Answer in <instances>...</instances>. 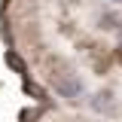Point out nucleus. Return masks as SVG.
Segmentation results:
<instances>
[{
	"mask_svg": "<svg viewBox=\"0 0 122 122\" xmlns=\"http://www.w3.org/2000/svg\"><path fill=\"white\" fill-rule=\"evenodd\" d=\"M55 89H58L64 98H73V95H79V92H82V86H79L76 79H70V76H61L58 82H55Z\"/></svg>",
	"mask_w": 122,
	"mask_h": 122,
	"instance_id": "nucleus-1",
	"label": "nucleus"
},
{
	"mask_svg": "<svg viewBox=\"0 0 122 122\" xmlns=\"http://www.w3.org/2000/svg\"><path fill=\"white\" fill-rule=\"evenodd\" d=\"M6 61H9V64H12L15 70H25V64H21V61H18V55H12V52H9V55H6Z\"/></svg>",
	"mask_w": 122,
	"mask_h": 122,
	"instance_id": "nucleus-2",
	"label": "nucleus"
}]
</instances>
